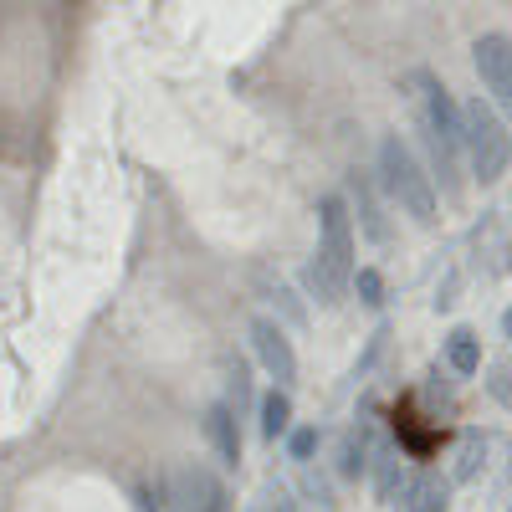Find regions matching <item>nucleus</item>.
<instances>
[{
    "label": "nucleus",
    "mask_w": 512,
    "mask_h": 512,
    "mask_svg": "<svg viewBox=\"0 0 512 512\" xmlns=\"http://www.w3.org/2000/svg\"><path fill=\"white\" fill-rule=\"evenodd\" d=\"M308 277H313V292L323 308H333L354 282V221L338 195H323L318 205V256H313Z\"/></svg>",
    "instance_id": "nucleus-1"
},
{
    "label": "nucleus",
    "mask_w": 512,
    "mask_h": 512,
    "mask_svg": "<svg viewBox=\"0 0 512 512\" xmlns=\"http://www.w3.org/2000/svg\"><path fill=\"white\" fill-rule=\"evenodd\" d=\"M379 185L390 190V200L405 210V216H415L420 226L436 221V185H431V175L420 169V159L410 154V144L400 134H390L379 144Z\"/></svg>",
    "instance_id": "nucleus-2"
},
{
    "label": "nucleus",
    "mask_w": 512,
    "mask_h": 512,
    "mask_svg": "<svg viewBox=\"0 0 512 512\" xmlns=\"http://www.w3.org/2000/svg\"><path fill=\"white\" fill-rule=\"evenodd\" d=\"M420 88H425V134H431V149H436V169H441V180L446 190L456 195V154L466 149V123H461V108L451 103V93L441 88L436 77H415Z\"/></svg>",
    "instance_id": "nucleus-3"
},
{
    "label": "nucleus",
    "mask_w": 512,
    "mask_h": 512,
    "mask_svg": "<svg viewBox=\"0 0 512 512\" xmlns=\"http://www.w3.org/2000/svg\"><path fill=\"white\" fill-rule=\"evenodd\" d=\"M461 123H466V154H472V169H477V180L482 185H497L502 180V169L512 159V134H507V123L497 118L492 103L472 98L461 108Z\"/></svg>",
    "instance_id": "nucleus-4"
},
{
    "label": "nucleus",
    "mask_w": 512,
    "mask_h": 512,
    "mask_svg": "<svg viewBox=\"0 0 512 512\" xmlns=\"http://www.w3.org/2000/svg\"><path fill=\"white\" fill-rule=\"evenodd\" d=\"M472 62H477V72H482V88H487V98L512 118V41L502 36V31H487V36H477V47H472Z\"/></svg>",
    "instance_id": "nucleus-5"
},
{
    "label": "nucleus",
    "mask_w": 512,
    "mask_h": 512,
    "mask_svg": "<svg viewBox=\"0 0 512 512\" xmlns=\"http://www.w3.org/2000/svg\"><path fill=\"white\" fill-rule=\"evenodd\" d=\"M251 349H256V359L267 364V374L277 379V390H282L287 379H297V354H292V344H287L282 323L256 318V323H251Z\"/></svg>",
    "instance_id": "nucleus-6"
},
{
    "label": "nucleus",
    "mask_w": 512,
    "mask_h": 512,
    "mask_svg": "<svg viewBox=\"0 0 512 512\" xmlns=\"http://www.w3.org/2000/svg\"><path fill=\"white\" fill-rule=\"evenodd\" d=\"M175 512H226V492L205 466L175 472Z\"/></svg>",
    "instance_id": "nucleus-7"
},
{
    "label": "nucleus",
    "mask_w": 512,
    "mask_h": 512,
    "mask_svg": "<svg viewBox=\"0 0 512 512\" xmlns=\"http://www.w3.org/2000/svg\"><path fill=\"white\" fill-rule=\"evenodd\" d=\"M400 507H405V512H446V507H451V482H446L441 472H420V477L405 482Z\"/></svg>",
    "instance_id": "nucleus-8"
},
{
    "label": "nucleus",
    "mask_w": 512,
    "mask_h": 512,
    "mask_svg": "<svg viewBox=\"0 0 512 512\" xmlns=\"http://www.w3.org/2000/svg\"><path fill=\"white\" fill-rule=\"evenodd\" d=\"M205 436H210V446H216L221 466L241 461V436H236V410L231 405H210L205 410Z\"/></svg>",
    "instance_id": "nucleus-9"
},
{
    "label": "nucleus",
    "mask_w": 512,
    "mask_h": 512,
    "mask_svg": "<svg viewBox=\"0 0 512 512\" xmlns=\"http://www.w3.org/2000/svg\"><path fill=\"white\" fill-rule=\"evenodd\" d=\"M446 359H451L456 374H477V369H482V344H477V333H472V328H456V333L446 338Z\"/></svg>",
    "instance_id": "nucleus-10"
},
{
    "label": "nucleus",
    "mask_w": 512,
    "mask_h": 512,
    "mask_svg": "<svg viewBox=\"0 0 512 512\" xmlns=\"http://www.w3.org/2000/svg\"><path fill=\"white\" fill-rule=\"evenodd\" d=\"M287 431H292V400H287V390H267L262 395V436L277 441Z\"/></svg>",
    "instance_id": "nucleus-11"
},
{
    "label": "nucleus",
    "mask_w": 512,
    "mask_h": 512,
    "mask_svg": "<svg viewBox=\"0 0 512 512\" xmlns=\"http://www.w3.org/2000/svg\"><path fill=\"white\" fill-rule=\"evenodd\" d=\"M395 482H400V451L395 446H379L374 451V492L379 497H395Z\"/></svg>",
    "instance_id": "nucleus-12"
},
{
    "label": "nucleus",
    "mask_w": 512,
    "mask_h": 512,
    "mask_svg": "<svg viewBox=\"0 0 512 512\" xmlns=\"http://www.w3.org/2000/svg\"><path fill=\"white\" fill-rule=\"evenodd\" d=\"M354 287H359V303H369V308H379V303H384V277H379L374 267L354 272Z\"/></svg>",
    "instance_id": "nucleus-13"
},
{
    "label": "nucleus",
    "mask_w": 512,
    "mask_h": 512,
    "mask_svg": "<svg viewBox=\"0 0 512 512\" xmlns=\"http://www.w3.org/2000/svg\"><path fill=\"white\" fill-rule=\"evenodd\" d=\"M487 390H492V400H502V405L512 410V359H507V364H492Z\"/></svg>",
    "instance_id": "nucleus-14"
},
{
    "label": "nucleus",
    "mask_w": 512,
    "mask_h": 512,
    "mask_svg": "<svg viewBox=\"0 0 512 512\" xmlns=\"http://www.w3.org/2000/svg\"><path fill=\"white\" fill-rule=\"evenodd\" d=\"M477 456H482V436H477V431H466L461 456H456V477H472V472H477Z\"/></svg>",
    "instance_id": "nucleus-15"
},
{
    "label": "nucleus",
    "mask_w": 512,
    "mask_h": 512,
    "mask_svg": "<svg viewBox=\"0 0 512 512\" xmlns=\"http://www.w3.org/2000/svg\"><path fill=\"white\" fill-rule=\"evenodd\" d=\"M287 451H292L297 461H308V456L318 451V431H292V436H287Z\"/></svg>",
    "instance_id": "nucleus-16"
},
{
    "label": "nucleus",
    "mask_w": 512,
    "mask_h": 512,
    "mask_svg": "<svg viewBox=\"0 0 512 512\" xmlns=\"http://www.w3.org/2000/svg\"><path fill=\"white\" fill-rule=\"evenodd\" d=\"M502 333H507V338H512V308H507V313H502Z\"/></svg>",
    "instance_id": "nucleus-17"
},
{
    "label": "nucleus",
    "mask_w": 512,
    "mask_h": 512,
    "mask_svg": "<svg viewBox=\"0 0 512 512\" xmlns=\"http://www.w3.org/2000/svg\"><path fill=\"white\" fill-rule=\"evenodd\" d=\"M272 512H292V502H287V497H277V507H272Z\"/></svg>",
    "instance_id": "nucleus-18"
}]
</instances>
